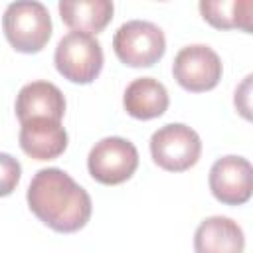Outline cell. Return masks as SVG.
<instances>
[{
	"label": "cell",
	"instance_id": "5b68a950",
	"mask_svg": "<svg viewBox=\"0 0 253 253\" xmlns=\"http://www.w3.org/2000/svg\"><path fill=\"white\" fill-rule=\"evenodd\" d=\"M152 160L168 172H184L192 168L202 154L200 134L182 123L160 126L150 136Z\"/></svg>",
	"mask_w": 253,
	"mask_h": 253
},
{
	"label": "cell",
	"instance_id": "30bf717a",
	"mask_svg": "<svg viewBox=\"0 0 253 253\" xmlns=\"http://www.w3.org/2000/svg\"><path fill=\"white\" fill-rule=\"evenodd\" d=\"M20 148L36 160H53L67 148V132L61 121L32 119L22 123Z\"/></svg>",
	"mask_w": 253,
	"mask_h": 253
},
{
	"label": "cell",
	"instance_id": "2e32d148",
	"mask_svg": "<svg viewBox=\"0 0 253 253\" xmlns=\"http://www.w3.org/2000/svg\"><path fill=\"white\" fill-rule=\"evenodd\" d=\"M249 85H251V75H247L243 85L235 91V107L239 109V113L245 119H251V115H249Z\"/></svg>",
	"mask_w": 253,
	"mask_h": 253
},
{
	"label": "cell",
	"instance_id": "6da1fadb",
	"mask_svg": "<svg viewBox=\"0 0 253 253\" xmlns=\"http://www.w3.org/2000/svg\"><path fill=\"white\" fill-rule=\"evenodd\" d=\"M32 213L57 233H73L91 217V198L61 168L36 172L26 194Z\"/></svg>",
	"mask_w": 253,
	"mask_h": 253
},
{
	"label": "cell",
	"instance_id": "8992f818",
	"mask_svg": "<svg viewBox=\"0 0 253 253\" xmlns=\"http://www.w3.org/2000/svg\"><path fill=\"white\" fill-rule=\"evenodd\" d=\"M87 168L93 180L105 186L123 184L138 168L136 146L123 136L101 138L87 156Z\"/></svg>",
	"mask_w": 253,
	"mask_h": 253
},
{
	"label": "cell",
	"instance_id": "7c38bea8",
	"mask_svg": "<svg viewBox=\"0 0 253 253\" xmlns=\"http://www.w3.org/2000/svg\"><path fill=\"white\" fill-rule=\"evenodd\" d=\"M168 103L170 99L166 87L154 77H138L130 81L123 95L125 111L140 121H150L164 115Z\"/></svg>",
	"mask_w": 253,
	"mask_h": 253
},
{
	"label": "cell",
	"instance_id": "3957f363",
	"mask_svg": "<svg viewBox=\"0 0 253 253\" xmlns=\"http://www.w3.org/2000/svg\"><path fill=\"white\" fill-rule=\"evenodd\" d=\"M53 61L65 79L87 85L103 69V49L95 36L69 32L57 42Z\"/></svg>",
	"mask_w": 253,
	"mask_h": 253
},
{
	"label": "cell",
	"instance_id": "8fae6325",
	"mask_svg": "<svg viewBox=\"0 0 253 253\" xmlns=\"http://www.w3.org/2000/svg\"><path fill=\"white\" fill-rule=\"evenodd\" d=\"M245 235L237 221L225 215L206 217L194 233L196 253H243Z\"/></svg>",
	"mask_w": 253,
	"mask_h": 253
},
{
	"label": "cell",
	"instance_id": "4fadbf2b",
	"mask_svg": "<svg viewBox=\"0 0 253 253\" xmlns=\"http://www.w3.org/2000/svg\"><path fill=\"white\" fill-rule=\"evenodd\" d=\"M57 8L65 26L89 36L103 32L115 12L109 0H61Z\"/></svg>",
	"mask_w": 253,
	"mask_h": 253
},
{
	"label": "cell",
	"instance_id": "277c9868",
	"mask_svg": "<svg viewBox=\"0 0 253 253\" xmlns=\"http://www.w3.org/2000/svg\"><path fill=\"white\" fill-rule=\"evenodd\" d=\"M117 57L128 67H150L166 51L164 32L146 20L125 22L113 36Z\"/></svg>",
	"mask_w": 253,
	"mask_h": 253
},
{
	"label": "cell",
	"instance_id": "9c48e42d",
	"mask_svg": "<svg viewBox=\"0 0 253 253\" xmlns=\"http://www.w3.org/2000/svg\"><path fill=\"white\" fill-rule=\"evenodd\" d=\"M65 113V97L57 85L49 81H32L24 85L16 97V115L20 125L32 119L61 121Z\"/></svg>",
	"mask_w": 253,
	"mask_h": 253
},
{
	"label": "cell",
	"instance_id": "52a82bcc",
	"mask_svg": "<svg viewBox=\"0 0 253 253\" xmlns=\"http://www.w3.org/2000/svg\"><path fill=\"white\" fill-rule=\"evenodd\" d=\"M174 79L190 93H204L213 89L223 73L219 55L204 43L182 47L172 63Z\"/></svg>",
	"mask_w": 253,
	"mask_h": 253
},
{
	"label": "cell",
	"instance_id": "9a60e30c",
	"mask_svg": "<svg viewBox=\"0 0 253 253\" xmlns=\"http://www.w3.org/2000/svg\"><path fill=\"white\" fill-rule=\"evenodd\" d=\"M20 176H22L20 162L10 154L0 152V198L12 194L16 190Z\"/></svg>",
	"mask_w": 253,
	"mask_h": 253
},
{
	"label": "cell",
	"instance_id": "5bb4252c",
	"mask_svg": "<svg viewBox=\"0 0 253 253\" xmlns=\"http://www.w3.org/2000/svg\"><path fill=\"white\" fill-rule=\"evenodd\" d=\"M200 12L204 20L217 30L241 28L245 32H251V0H202Z\"/></svg>",
	"mask_w": 253,
	"mask_h": 253
},
{
	"label": "cell",
	"instance_id": "7a4b0ae2",
	"mask_svg": "<svg viewBox=\"0 0 253 253\" xmlns=\"http://www.w3.org/2000/svg\"><path fill=\"white\" fill-rule=\"evenodd\" d=\"M2 30L16 51L38 53L51 38V18L42 2H12L4 10Z\"/></svg>",
	"mask_w": 253,
	"mask_h": 253
},
{
	"label": "cell",
	"instance_id": "ba28073f",
	"mask_svg": "<svg viewBox=\"0 0 253 253\" xmlns=\"http://www.w3.org/2000/svg\"><path fill=\"white\" fill-rule=\"evenodd\" d=\"M251 162L243 156H223L210 170V190L225 206H241L251 198Z\"/></svg>",
	"mask_w": 253,
	"mask_h": 253
}]
</instances>
